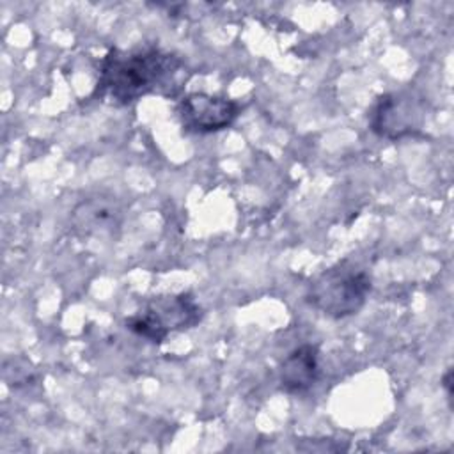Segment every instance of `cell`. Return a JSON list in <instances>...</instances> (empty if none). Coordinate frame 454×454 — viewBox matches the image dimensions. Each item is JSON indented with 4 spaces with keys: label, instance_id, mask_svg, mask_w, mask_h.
<instances>
[{
    "label": "cell",
    "instance_id": "obj_1",
    "mask_svg": "<svg viewBox=\"0 0 454 454\" xmlns=\"http://www.w3.org/2000/svg\"><path fill=\"white\" fill-rule=\"evenodd\" d=\"M183 73V60L158 46L112 48L101 62L94 96L121 106L131 105L147 94H172Z\"/></svg>",
    "mask_w": 454,
    "mask_h": 454
},
{
    "label": "cell",
    "instance_id": "obj_2",
    "mask_svg": "<svg viewBox=\"0 0 454 454\" xmlns=\"http://www.w3.org/2000/svg\"><path fill=\"white\" fill-rule=\"evenodd\" d=\"M372 289V280L367 271L349 262H340L325 270L312 280L307 300L321 314L342 319L358 314L365 305Z\"/></svg>",
    "mask_w": 454,
    "mask_h": 454
},
{
    "label": "cell",
    "instance_id": "obj_3",
    "mask_svg": "<svg viewBox=\"0 0 454 454\" xmlns=\"http://www.w3.org/2000/svg\"><path fill=\"white\" fill-rule=\"evenodd\" d=\"M200 319L202 309L192 293L160 294L129 316L126 328L153 344H161L170 333L193 328Z\"/></svg>",
    "mask_w": 454,
    "mask_h": 454
},
{
    "label": "cell",
    "instance_id": "obj_4",
    "mask_svg": "<svg viewBox=\"0 0 454 454\" xmlns=\"http://www.w3.org/2000/svg\"><path fill=\"white\" fill-rule=\"evenodd\" d=\"M420 103L406 92H388L376 99L369 112L371 129L387 140L419 137L422 124Z\"/></svg>",
    "mask_w": 454,
    "mask_h": 454
},
{
    "label": "cell",
    "instance_id": "obj_5",
    "mask_svg": "<svg viewBox=\"0 0 454 454\" xmlns=\"http://www.w3.org/2000/svg\"><path fill=\"white\" fill-rule=\"evenodd\" d=\"M238 115L239 103L206 92H192L179 103L183 128L192 133H213L225 129L238 119Z\"/></svg>",
    "mask_w": 454,
    "mask_h": 454
},
{
    "label": "cell",
    "instance_id": "obj_6",
    "mask_svg": "<svg viewBox=\"0 0 454 454\" xmlns=\"http://www.w3.org/2000/svg\"><path fill=\"white\" fill-rule=\"evenodd\" d=\"M122 222V207L112 195H92L71 211L73 229L83 236L114 234Z\"/></svg>",
    "mask_w": 454,
    "mask_h": 454
},
{
    "label": "cell",
    "instance_id": "obj_7",
    "mask_svg": "<svg viewBox=\"0 0 454 454\" xmlns=\"http://www.w3.org/2000/svg\"><path fill=\"white\" fill-rule=\"evenodd\" d=\"M319 380V348L316 344H301L293 349L282 362L278 381L287 394H303Z\"/></svg>",
    "mask_w": 454,
    "mask_h": 454
},
{
    "label": "cell",
    "instance_id": "obj_8",
    "mask_svg": "<svg viewBox=\"0 0 454 454\" xmlns=\"http://www.w3.org/2000/svg\"><path fill=\"white\" fill-rule=\"evenodd\" d=\"M4 376L11 387H20V385H27V383L34 381L35 369L25 358H11L5 364Z\"/></svg>",
    "mask_w": 454,
    "mask_h": 454
},
{
    "label": "cell",
    "instance_id": "obj_9",
    "mask_svg": "<svg viewBox=\"0 0 454 454\" xmlns=\"http://www.w3.org/2000/svg\"><path fill=\"white\" fill-rule=\"evenodd\" d=\"M442 387L445 388L447 399L450 401V399H452V367H449V369L445 371V374L442 376Z\"/></svg>",
    "mask_w": 454,
    "mask_h": 454
}]
</instances>
